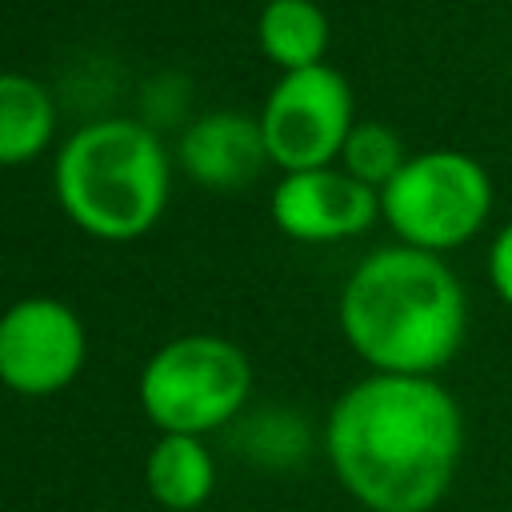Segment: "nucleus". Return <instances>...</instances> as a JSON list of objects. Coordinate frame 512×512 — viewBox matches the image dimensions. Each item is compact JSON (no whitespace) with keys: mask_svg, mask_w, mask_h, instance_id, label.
<instances>
[{"mask_svg":"<svg viewBox=\"0 0 512 512\" xmlns=\"http://www.w3.org/2000/svg\"><path fill=\"white\" fill-rule=\"evenodd\" d=\"M272 224L300 244H332L372 228L380 216V192L348 176L344 168L284 172L268 200Z\"/></svg>","mask_w":512,"mask_h":512,"instance_id":"6e6552de","label":"nucleus"},{"mask_svg":"<svg viewBox=\"0 0 512 512\" xmlns=\"http://www.w3.org/2000/svg\"><path fill=\"white\" fill-rule=\"evenodd\" d=\"M492 212L488 168L456 148H432L408 156V164L380 188V216L400 244L424 252H452L472 240Z\"/></svg>","mask_w":512,"mask_h":512,"instance_id":"39448f33","label":"nucleus"},{"mask_svg":"<svg viewBox=\"0 0 512 512\" xmlns=\"http://www.w3.org/2000/svg\"><path fill=\"white\" fill-rule=\"evenodd\" d=\"M56 200L96 240L144 236L168 204V152L152 128L108 116L76 128L56 152Z\"/></svg>","mask_w":512,"mask_h":512,"instance_id":"7ed1b4c3","label":"nucleus"},{"mask_svg":"<svg viewBox=\"0 0 512 512\" xmlns=\"http://www.w3.org/2000/svg\"><path fill=\"white\" fill-rule=\"evenodd\" d=\"M176 160L196 184L212 192L248 188L272 164L260 116H248L236 108H216L196 116L176 144Z\"/></svg>","mask_w":512,"mask_h":512,"instance_id":"1a4fd4ad","label":"nucleus"},{"mask_svg":"<svg viewBox=\"0 0 512 512\" xmlns=\"http://www.w3.org/2000/svg\"><path fill=\"white\" fill-rule=\"evenodd\" d=\"M340 332L372 372L436 376L464 344L468 304L444 256L388 244L368 252L340 292Z\"/></svg>","mask_w":512,"mask_h":512,"instance_id":"f03ea898","label":"nucleus"},{"mask_svg":"<svg viewBox=\"0 0 512 512\" xmlns=\"http://www.w3.org/2000/svg\"><path fill=\"white\" fill-rule=\"evenodd\" d=\"M324 452L368 512H432L464 456V416L436 376L368 372L328 412Z\"/></svg>","mask_w":512,"mask_h":512,"instance_id":"f257e3e1","label":"nucleus"},{"mask_svg":"<svg viewBox=\"0 0 512 512\" xmlns=\"http://www.w3.org/2000/svg\"><path fill=\"white\" fill-rule=\"evenodd\" d=\"M408 164V152H404V140L396 128L380 124V120H356L344 148H340V168L348 176H356L360 184L368 188H384L400 168Z\"/></svg>","mask_w":512,"mask_h":512,"instance_id":"ddd939ff","label":"nucleus"},{"mask_svg":"<svg viewBox=\"0 0 512 512\" xmlns=\"http://www.w3.org/2000/svg\"><path fill=\"white\" fill-rule=\"evenodd\" d=\"M140 408L160 432L200 436L228 424L248 392L252 364L244 348L224 336L192 332L160 344L140 368Z\"/></svg>","mask_w":512,"mask_h":512,"instance_id":"20e7f679","label":"nucleus"},{"mask_svg":"<svg viewBox=\"0 0 512 512\" xmlns=\"http://www.w3.org/2000/svg\"><path fill=\"white\" fill-rule=\"evenodd\" d=\"M144 488L168 512L200 508L216 488V464L200 436L160 432L144 460Z\"/></svg>","mask_w":512,"mask_h":512,"instance_id":"9d476101","label":"nucleus"},{"mask_svg":"<svg viewBox=\"0 0 512 512\" xmlns=\"http://www.w3.org/2000/svg\"><path fill=\"white\" fill-rule=\"evenodd\" d=\"M56 104L48 88L24 72H0V164H28L52 144Z\"/></svg>","mask_w":512,"mask_h":512,"instance_id":"f8f14e48","label":"nucleus"},{"mask_svg":"<svg viewBox=\"0 0 512 512\" xmlns=\"http://www.w3.org/2000/svg\"><path fill=\"white\" fill-rule=\"evenodd\" d=\"M328 36V16L316 0H268L256 16V40L280 72L324 64Z\"/></svg>","mask_w":512,"mask_h":512,"instance_id":"9b49d317","label":"nucleus"},{"mask_svg":"<svg viewBox=\"0 0 512 512\" xmlns=\"http://www.w3.org/2000/svg\"><path fill=\"white\" fill-rule=\"evenodd\" d=\"M488 280H492L496 296L512 308V220L496 232V240L488 248Z\"/></svg>","mask_w":512,"mask_h":512,"instance_id":"4468645a","label":"nucleus"},{"mask_svg":"<svg viewBox=\"0 0 512 512\" xmlns=\"http://www.w3.org/2000/svg\"><path fill=\"white\" fill-rule=\"evenodd\" d=\"M88 356L80 316L56 296H24L0 312V384L16 396L68 388Z\"/></svg>","mask_w":512,"mask_h":512,"instance_id":"0eeeda50","label":"nucleus"},{"mask_svg":"<svg viewBox=\"0 0 512 512\" xmlns=\"http://www.w3.org/2000/svg\"><path fill=\"white\" fill-rule=\"evenodd\" d=\"M352 108V88L332 64L284 72L260 108L272 164L280 172H304L340 160V148L356 124Z\"/></svg>","mask_w":512,"mask_h":512,"instance_id":"423d86ee","label":"nucleus"}]
</instances>
